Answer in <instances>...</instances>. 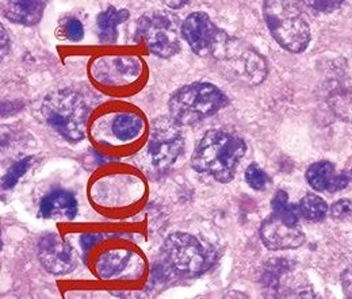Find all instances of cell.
Segmentation results:
<instances>
[{
	"label": "cell",
	"instance_id": "d6986e66",
	"mask_svg": "<svg viewBox=\"0 0 352 299\" xmlns=\"http://www.w3.org/2000/svg\"><path fill=\"white\" fill-rule=\"evenodd\" d=\"M144 130V120L133 113L117 114L111 122V131L121 142H129L141 135Z\"/></svg>",
	"mask_w": 352,
	"mask_h": 299
},
{
	"label": "cell",
	"instance_id": "4fadbf2b",
	"mask_svg": "<svg viewBox=\"0 0 352 299\" xmlns=\"http://www.w3.org/2000/svg\"><path fill=\"white\" fill-rule=\"evenodd\" d=\"M261 237L264 245L271 251L296 250L305 243V234L300 225L289 223L275 214L264 219L261 226Z\"/></svg>",
	"mask_w": 352,
	"mask_h": 299
},
{
	"label": "cell",
	"instance_id": "9a60e30c",
	"mask_svg": "<svg viewBox=\"0 0 352 299\" xmlns=\"http://www.w3.org/2000/svg\"><path fill=\"white\" fill-rule=\"evenodd\" d=\"M40 215L46 219H75L78 215V201L67 190H53L41 199Z\"/></svg>",
	"mask_w": 352,
	"mask_h": 299
},
{
	"label": "cell",
	"instance_id": "7c38bea8",
	"mask_svg": "<svg viewBox=\"0 0 352 299\" xmlns=\"http://www.w3.org/2000/svg\"><path fill=\"white\" fill-rule=\"evenodd\" d=\"M38 257L45 269L53 275H67L78 265L72 245L54 233H47L40 240Z\"/></svg>",
	"mask_w": 352,
	"mask_h": 299
},
{
	"label": "cell",
	"instance_id": "8fae6325",
	"mask_svg": "<svg viewBox=\"0 0 352 299\" xmlns=\"http://www.w3.org/2000/svg\"><path fill=\"white\" fill-rule=\"evenodd\" d=\"M223 33L205 12H192L182 23V37L201 57L213 54Z\"/></svg>",
	"mask_w": 352,
	"mask_h": 299
},
{
	"label": "cell",
	"instance_id": "7a4b0ae2",
	"mask_svg": "<svg viewBox=\"0 0 352 299\" xmlns=\"http://www.w3.org/2000/svg\"><path fill=\"white\" fill-rule=\"evenodd\" d=\"M216 260L213 247L192 234L176 232L166 239L159 263L170 278L191 279L208 272Z\"/></svg>",
	"mask_w": 352,
	"mask_h": 299
},
{
	"label": "cell",
	"instance_id": "2e32d148",
	"mask_svg": "<svg viewBox=\"0 0 352 299\" xmlns=\"http://www.w3.org/2000/svg\"><path fill=\"white\" fill-rule=\"evenodd\" d=\"M45 1L38 0H26V1H6L1 3L3 15L12 23L23 26L37 25L44 14Z\"/></svg>",
	"mask_w": 352,
	"mask_h": 299
},
{
	"label": "cell",
	"instance_id": "e0dca14e",
	"mask_svg": "<svg viewBox=\"0 0 352 299\" xmlns=\"http://www.w3.org/2000/svg\"><path fill=\"white\" fill-rule=\"evenodd\" d=\"M129 19L126 8L107 7L96 16V34L100 43H114L118 38V27Z\"/></svg>",
	"mask_w": 352,
	"mask_h": 299
},
{
	"label": "cell",
	"instance_id": "8992f818",
	"mask_svg": "<svg viewBox=\"0 0 352 299\" xmlns=\"http://www.w3.org/2000/svg\"><path fill=\"white\" fill-rule=\"evenodd\" d=\"M265 25L283 49L301 53L310 43V27L301 8L292 1H265L263 5Z\"/></svg>",
	"mask_w": 352,
	"mask_h": 299
},
{
	"label": "cell",
	"instance_id": "6da1fadb",
	"mask_svg": "<svg viewBox=\"0 0 352 299\" xmlns=\"http://www.w3.org/2000/svg\"><path fill=\"white\" fill-rule=\"evenodd\" d=\"M245 151L247 144L236 131L213 129L197 145L191 166L195 171L212 176L220 183H229L234 177Z\"/></svg>",
	"mask_w": 352,
	"mask_h": 299
},
{
	"label": "cell",
	"instance_id": "f546056e",
	"mask_svg": "<svg viewBox=\"0 0 352 299\" xmlns=\"http://www.w3.org/2000/svg\"><path fill=\"white\" fill-rule=\"evenodd\" d=\"M8 45H10V43H8L7 33H6L4 27L1 26V57L8 53Z\"/></svg>",
	"mask_w": 352,
	"mask_h": 299
},
{
	"label": "cell",
	"instance_id": "44dd1931",
	"mask_svg": "<svg viewBox=\"0 0 352 299\" xmlns=\"http://www.w3.org/2000/svg\"><path fill=\"white\" fill-rule=\"evenodd\" d=\"M271 208H272V214H275L280 219H283L289 223H293V225H298V221H300L298 205L289 203L287 192L279 190L275 194V197L272 198Z\"/></svg>",
	"mask_w": 352,
	"mask_h": 299
},
{
	"label": "cell",
	"instance_id": "d4e9b609",
	"mask_svg": "<svg viewBox=\"0 0 352 299\" xmlns=\"http://www.w3.org/2000/svg\"><path fill=\"white\" fill-rule=\"evenodd\" d=\"M245 180L248 186L255 191H262L268 184L267 173L256 164H251L245 171Z\"/></svg>",
	"mask_w": 352,
	"mask_h": 299
},
{
	"label": "cell",
	"instance_id": "ac0fdd59",
	"mask_svg": "<svg viewBox=\"0 0 352 299\" xmlns=\"http://www.w3.org/2000/svg\"><path fill=\"white\" fill-rule=\"evenodd\" d=\"M132 256V252L126 250L106 251L96 260V272L104 279L118 276L128 268Z\"/></svg>",
	"mask_w": 352,
	"mask_h": 299
},
{
	"label": "cell",
	"instance_id": "1f68e13d",
	"mask_svg": "<svg viewBox=\"0 0 352 299\" xmlns=\"http://www.w3.org/2000/svg\"><path fill=\"white\" fill-rule=\"evenodd\" d=\"M350 177H351V179H352V170H351V172H350Z\"/></svg>",
	"mask_w": 352,
	"mask_h": 299
},
{
	"label": "cell",
	"instance_id": "ba28073f",
	"mask_svg": "<svg viewBox=\"0 0 352 299\" xmlns=\"http://www.w3.org/2000/svg\"><path fill=\"white\" fill-rule=\"evenodd\" d=\"M325 100L342 121L352 124V58H336L325 75Z\"/></svg>",
	"mask_w": 352,
	"mask_h": 299
},
{
	"label": "cell",
	"instance_id": "277c9868",
	"mask_svg": "<svg viewBox=\"0 0 352 299\" xmlns=\"http://www.w3.org/2000/svg\"><path fill=\"white\" fill-rule=\"evenodd\" d=\"M230 80L258 86L267 78L268 65L263 56L251 45L223 33L210 56Z\"/></svg>",
	"mask_w": 352,
	"mask_h": 299
},
{
	"label": "cell",
	"instance_id": "484cf974",
	"mask_svg": "<svg viewBox=\"0 0 352 299\" xmlns=\"http://www.w3.org/2000/svg\"><path fill=\"white\" fill-rule=\"evenodd\" d=\"M331 215L335 219H346L352 215V202L350 199H340L331 208Z\"/></svg>",
	"mask_w": 352,
	"mask_h": 299
},
{
	"label": "cell",
	"instance_id": "f1b7e54d",
	"mask_svg": "<svg viewBox=\"0 0 352 299\" xmlns=\"http://www.w3.org/2000/svg\"><path fill=\"white\" fill-rule=\"evenodd\" d=\"M103 237L99 236V234H92V233H88V234H83L80 236V245L85 251L91 250L94 245H96Z\"/></svg>",
	"mask_w": 352,
	"mask_h": 299
},
{
	"label": "cell",
	"instance_id": "9c48e42d",
	"mask_svg": "<svg viewBox=\"0 0 352 299\" xmlns=\"http://www.w3.org/2000/svg\"><path fill=\"white\" fill-rule=\"evenodd\" d=\"M184 149V138L179 125L171 118H159L152 126L146 146L152 166L159 171L168 170Z\"/></svg>",
	"mask_w": 352,
	"mask_h": 299
},
{
	"label": "cell",
	"instance_id": "3957f363",
	"mask_svg": "<svg viewBox=\"0 0 352 299\" xmlns=\"http://www.w3.org/2000/svg\"><path fill=\"white\" fill-rule=\"evenodd\" d=\"M41 113L46 125L68 142L85 138L89 106L79 91L65 88L52 92L45 98Z\"/></svg>",
	"mask_w": 352,
	"mask_h": 299
},
{
	"label": "cell",
	"instance_id": "7402d4cb",
	"mask_svg": "<svg viewBox=\"0 0 352 299\" xmlns=\"http://www.w3.org/2000/svg\"><path fill=\"white\" fill-rule=\"evenodd\" d=\"M298 210H300V215H302L307 221L318 222V221H322L328 213V205L318 195L308 194L301 199L298 205Z\"/></svg>",
	"mask_w": 352,
	"mask_h": 299
},
{
	"label": "cell",
	"instance_id": "4dcf8cb0",
	"mask_svg": "<svg viewBox=\"0 0 352 299\" xmlns=\"http://www.w3.org/2000/svg\"><path fill=\"white\" fill-rule=\"evenodd\" d=\"M164 4L168 5V7H173V8H180L186 4H188V1H166Z\"/></svg>",
	"mask_w": 352,
	"mask_h": 299
},
{
	"label": "cell",
	"instance_id": "4316f807",
	"mask_svg": "<svg viewBox=\"0 0 352 299\" xmlns=\"http://www.w3.org/2000/svg\"><path fill=\"white\" fill-rule=\"evenodd\" d=\"M309 7H311L313 11L316 12H332L338 10L343 3L342 1H310L307 3Z\"/></svg>",
	"mask_w": 352,
	"mask_h": 299
},
{
	"label": "cell",
	"instance_id": "5bb4252c",
	"mask_svg": "<svg viewBox=\"0 0 352 299\" xmlns=\"http://www.w3.org/2000/svg\"><path fill=\"white\" fill-rule=\"evenodd\" d=\"M307 180L313 190L333 194L344 190L349 186L351 177L347 173H338L335 166L329 162H318L309 167Z\"/></svg>",
	"mask_w": 352,
	"mask_h": 299
},
{
	"label": "cell",
	"instance_id": "30bf717a",
	"mask_svg": "<svg viewBox=\"0 0 352 299\" xmlns=\"http://www.w3.org/2000/svg\"><path fill=\"white\" fill-rule=\"evenodd\" d=\"M91 76L100 85L124 87L135 82L141 74L138 58L131 56H104L91 63Z\"/></svg>",
	"mask_w": 352,
	"mask_h": 299
},
{
	"label": "cell",
	"instance_id": "5b68a950",
	"mask_svg": "<svg viewBox=\"0 0 352 299\" xmlns=\"http://www.w3.org/2000/svg\"><path fill=\"white\" fill-rule=\"evenodd\" d=\"M229 103L228 96L212 83L198 82L180 87L168 100L170 118L179 126L195 125L214 115Z\"/></svg>",
	"mask_w": 352,
	"mask_h": 299
},
{
	"label": "cell",
	"instance_id": "cb8c5ba5",
	"mask_svg": "<svg viewBox=\"0 0 352 299\" xmlns=\"http://www.w3.org/2000/svg\"><path fill=\"white\" fill-rule=\"evenodd\" d=\"M60 34L69 43H79L85 38V26L76 16H67L60 22Z\"/></svg>",
	"mask_w": 352,
	"mask_h": 299
},
{
	"label": "cell",
	"instance_id": "52a82bcc",
	"mask_svg": "<svg viewBox=\"0 0 352 299\" xmlns=\"http://www.w3.org/2000/svg\"><path fill=\"white\" fill-rule=\"evenodd\" d=\"M182 26L177 18L168 12L144 14L135 27L134 40L145 43L148 50L160 57L170 58L180 50Z\"/></svg>",
	"mask_w": 352,
	"mask_h": 299
},
{
	"label": "cell",
	"instance_id": "83f0119b",
	"mask_svg": "<svg viewBox=\"0 0 352 299\" xmlns=\"http://www.w3.org/2000/svg\"><path fill=\"white\" fill-rule=\"evenodd\" d=\"M342 286L347 298H352V265L342 274Z\"/></svg>",
	"mask_w": 352,
	"mask_h": 299
},
{
	"label": "cell",
	"instance_id": "603a6c76",
	"mask_svg": "<svg viewBox=\"0 0 352 299\" xmlns=\"http://www.w3.org/2000/svg\"><path fill=\"white\" fill-rule=\"evenodd\" d=\"M33 160H34V157L29 156V157H25V159H22V160L14 163V164L8 168V171L6 172V175L3 176V179H1V187H3V190H11V188L19 181V179H21L26 172L29 171V168H30L32 164H33Z\"/></svg>",
	"mask_w": 352,
	"mask_h": 299
},
{
	"label": "cell",
	"instance_id": "ffe728a7",
	"mask_svg": "<svg viewBox=\"0 0 352 299\" xmlns=\"http://www.w3.org/2000/svg\"><path fill=\"white\" fill-rule=\"evenodd\" d=\"M293 267H294V263L283 257H278L268 261L265 264V269H263V275H262L264 289H267L271 293H275L276 296L282 278L286 274H289L290 269H293Z\"/></svg>",
	"mask_w": 352,
	"mask_h": 299
}]
</instances>
